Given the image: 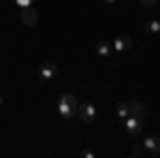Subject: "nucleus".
I'll return each instance as SVG.
<instances>
[{"instance_id":"obj_1","label":"nucleus","mask_w":160,"mask_h":158,"mask_svg":"<svg viewBox=\"0 0 160 158\" xmlns=\"http://www.w3.org/2000/svg\"><path fill=\"white\" fill-rule=\"evenodd\" d=\"M77 107H79V103H77V98L71 92H64L58 98V113H60L64 120H71L73 115H77Z\"/></svg>"},{"instance_id":"obj_2","label":"nucleus","mask_w":160,"mask_h":158,"mask_svg":"<svg viewBox=\"0 0 160 158\" xmlns=\"http://www.w3.org/2000/svg\"><path fill=\"white\" fill-rule=\"evenodd\" d=\"M77 115L86 122V124H92V122L96 120V107H94L92 103H81V105L77 107Z\"/></svg>"},{"instance_id":"obj_3","label":"nucleus","mask_w":160,"mask_h":158,"mask_svg":"<svg viewBox=\"0 0 160 158\" xmlns=\"http://www.w3.org/2000/svg\"><path fill=\"white\" fill-rule=\"evenodd\" d=\"M124 128H126V133L137 137V135L143 130V120L141 118H137V115H128L126 120H124Z\"/></svg>"},{"instance_id":"obj_4","label":"nucleus","mask_w":160,"mask_h":158,"mask_svg":"<svg viewBox=\"0 0 160 158\" xmlns=\"http://www.w3.org/2000/svg\"><path fill=\"white\" fill-rule=\"evenodd\" d=\"M128 109H130V115H137L141 120H145L149 115V109L143 100H128Z\"/></svg>"},{"instance_id":"obj_5","label":"nucleus","mask_w":160,"mask_h":158,"mask_svg":"<svg viewBox=\"0 0 160 158\" xmlns=\"http://www.w3.org/2000/svg\"><path fill=\"white\" fill-rule=\"evenodd\" d=\"M19 19H22V24L24 26H34L38 22V13L34 7H26V9H22V13H19Z\"/></svg>"},{"instance_id":"obj_6","label":"nucleus","mask_w":160,"mask_h":158,"mask_svg":"<svg viewBox=\"0 0 160 158\" xmlns=\"http://www.w3.org/2000/svg\"><path fill=\"white\" fill-rule=\"evenodd\" d=\"M58 75V66L53 64V62H47V64H43L41 69H38V77L43 79V81H49Z\"/></svg>"},{"instance_id":"obj_7","label":"nucleus","mask_w":160,"mask_h":158,"mask_svg":"<svg viewBox=\"0 0 160 158\" xmlns=\"http://www.w3.org/2000/svg\"><path fill=\"white\" fill-rule=\"evenodd\" d=\"M132 47V38L122 34V37H115L113 38V49L118 51V54H122V51H128V49Z\"/></svg>"},{"instance_id":"obj_8","label":"nucleus","mask_w":160,"mask_h":158,"mask_svg":"<svg viewBox=\"0 0 160 158\" xmlns=\"http://www.w3.org/2000/svg\"><path fill=\"white\" fill-rule=\"evenodd\" d=\"M143 147H145V154H158L160 152V137H148L143 141Z\"/></svg>"},{"instance_id":"obj_9","label":"nucleus","mask_w":160,"mask_h":158,"mask_svg":"<svg viewBox=\"0 0 160 158\" xmlns=\"http://www.w3.org/2000/svg\"><path fill=\"white\" fill-rule=\"evenodd\" d=\"M143 30H145L148 34H158L160 32V22L158 19H149V22L143 24Z\"/></svg>"},{"instance_id":"obj_10","label":"nucleus","mask_w":160,"mask_h":158,"mask_svg":"<svg viewBox=\"0 0 160 158\" xmlns=\"http://www.w3.org/2000/svg\"><path fill=\"white\" fill-rule=\"evenodd\" d=\"M115 113H118V118H120V120H126V118L130 115V109H128V103H120V105L115 107Z\"/></svg>"},{"instance_id":"obj_11","label":"nucleus","mask_w":160,"mask_h":158,"mask_svg":"<svg viewBox=\"0 0 160 158\" xmlns=\"http://www.w3.org/2000/svg\"><path fill=\"white\" fill-rule=\"evenodd\" d=\"M111 45H107V43H98V45H96V54H98L100 58H109L111 56Z\"/></svg>"},{"instance_id":"obj_12","label":"nucleus","mask_w":160,"mask_h":158,"mask_svg":"<svg viewBox=\"0 0 160 158\" xmlns=\"http://www.w3.org/2000/svg\"><path fill=\"white\" fill-rule=\"evenodd\" d=\"M143 154H145L143 143H135V145H132V156H143Z\"/></svg>"},{"instance_id":"obj_13","label":"nucleus","mask_w":160,"mask_h":158,"mask_svg":"<svg viewBox=\"0 0 160 158\" xmlns=\"http://www.w3.org/2000/svg\"><path fill=\"white\" fill-rule=\"evenodd\" d=\"M141 2V7H145V9H152V7H156L160 0H139Z\"/></svg>"},{"instance_id":"obj_14","label":"nucleus","mask_w":160,"mask_h":158,"mask_svg":"<svg viewBox=\"0 0 160 158\" xmlns=\"http://www.w3.org/2000/svg\"><path fill=\"white\" fill-rule=\"evenodd\" d=\"M13 2H15L17 7H22V9H26V7H32V2H34V0H13Z\"/></svg>"},{"instance_id":"obj_15","label":"nucleus","mask_w":160,"mask_h":158,"mask_svg":"<svg viewBox=\"0 0 160 158\" xmlns=\"http://www.w3.org/2000/svg\"><path fill=\"white\" fill-rule=\"evenodd\" d=\"M79 156H81V158H94L96 154H94V152H88V150H83V152H79Z\"/></svg>"},{"instance_id":"obj_16","label":"nucleus","mask_w":160,"mask_h":158,"mask_svg":"<svg viewBox=\"0 0 160 158\" xmlns=\"http://www.w3.org/2000/svg\"><path fill=\"white\" fill-rule=\"evenodd\" d=\"M105 2H107V4H115V0H105Z\"/></svg>"},{"instance_id":"obj_17","label":"nucleus","mask_w":160,"mask_h":158,"mask_svg":"<svg viewBox=\"0 0 160 158\" xmlns=\"http://www.w3.org/2000/svg\"><path fill=\"white\" fill-rule=\"evenodd\" d=\"M0 105H2V98H0Z\"/></svg>"},{"instance_id":"obj_18","label":"nucleus","mask_w":160,"mask_h":158,"mask_svg":"<svg viewBox=\"0 0 160 158\" xmlns=\"http://www.w3.org/2000/svg\"><path fill=\"white\" fill-rule=\"evenodd\" d=\"M158 22H160V19H158Z\"/></svg>"}]
</instances>
